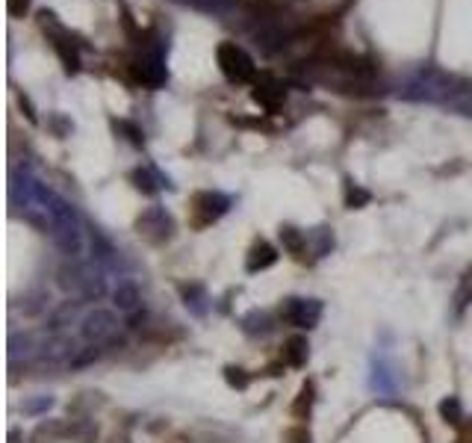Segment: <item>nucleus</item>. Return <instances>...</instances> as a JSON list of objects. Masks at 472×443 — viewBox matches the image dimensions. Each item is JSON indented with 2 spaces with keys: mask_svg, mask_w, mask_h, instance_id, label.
Wrapping results in <instances>:
<instances>
[{
  "mask_svg": "<svg viewBox=\"0 0 472 443\" xmlns=\"http://www.w3.org/2000/svg\"><path fill=\"white\" fill-rule=\"evenodd\" d=\"M57 284L66 293H74L80 299V287H83V261H68L60 266L57 272Z\"/></svg>",
  "mask_w": 472,
  "mask_h": 443,
  "instance_id": "f8f14e48",
  "label": "nucleus"
},
{
  "mask_svg": "<svg viewBox=\"0 0 472 443\" xmlns=\"http://www.w3.org/2000/svg\"><path fill=\"white\" fill-rule=\"evenodd\" d=\"M27 4H30V0H9V9H12V15H18V12H24Z\"/></svg>",
  "mask_w": 472,
  "mask_h": 443,
  "instance_id": "393cba45",
  "label": "nucleus"
},
{
  "mask_svg": "<svg viewBox=\"0 0 472 443\" xmlns=\"http://www.w3.org/2000/svg\"><path fill=\"white\" fill-rule=\"evenodd\" d=\"M44 343H48V337L30 334V331H24V334H18V331H15V334L9 337V364L18 366V364L39 361Z\"/></svg>",
  "mask_w": 472,
  "mask_h": 443,
  "instance_id": "20e7f679",
  "label": "nucleus"
},
{
  "mask_svg": "<svg viewBox=\"0 0 472 443\" xmlns=\"http://www.w3.org/2000/svg\"><path fill=\"white\" fill-rule=\"evenodd\" d=\"M80 308H83V299H68V302H62L57 310L51 313V319H48V328L53 331V334H60V331H66L68 326H74L80 317Z\"/></svg>",
  "mask_w": 472,
  "mask_h": 443,
  "instance_id": "9d476101",
  "label": "nucleus"
},
{
  "mask_svg": "<svg viewBox=\"0 0 472 443\" xmlns=\"http://www.w3.org/2000/svg\"><path fill=\"white\" fill-rule=\"evenodd\" d=\"M180 295H183V304L196 313V317H204L207 313V293L198 284H187V287H180Z\"/></svg>",
  "mask_w": 472,
  "mask_h": 443,
  "instance_id": "2eb2a0df",
  "label": "nucleus"
},
{
  "mask_svg": "<svg viewBox=\"0 0 472 443\" xmlns=\"http://www.w3.org/2000/svg\"><path fill=\"white\" fill-rule=\"evenodd\" d=\"M346 198H348V205H355V201H357V205H364V201H369V196H366V192H355V189H351L348 187V192H346Z\"/></svg>",
  "mask_w": 472,
  "mask_h": 443,
  "instance_id": "b1692460",
  "label": "nucleus"
},
{
  "mask_svg": "<svg viewBox=\"0 0 472 443\" xmlns=\"http://www.w3.org/2000/svg\"><path fill=\"white\" fill-rule=\"evenodd\" d=\"M77 352H80V349H77V343H74L71 337L57 334V337H48V343H44L39 361L42 364H71Z\"/></svg>",
  "mask_w": 472,
  "mask_h": 443,
  "instance_id": "0eeeda50",
  "label": "nucleus"
},
{
  "mask_svg": "<svg viewBox=\"0 0 472 443\" xmlns=\"http://www.w3.org/2000/svg\"><path fill=\"white\" fill-rule=\"evenodd\" d=\"M136 228H139V234L145 239H151V243H163V239L172 237L174 222L163 207H148L145 213L136 219Z\"/></svg>",
  "mask_w": 472,
  "mask_h": 443,
  "instance_id": "39448f33",
  "label": "nucleus"
},
{
  "mask_svg": "<svg viewBox=\"0 0 472 443\" xmlns=\"http://www.w3.org/2000/svg\"><path fill=\"white\" fill-rule=\"evenodd\" d=\"M107 295V278L104 270L89 261H83V287H80V299L83 302H98Z\"/></svg>",
  "mask_w": 472,
  "mask_h": 443,
  "instance_id": "6e6552de",
  "label": "nucleus"
},
{
  "mask_svg": "<svg viewBox=\"0 0 472 443\" xmlns=\"http://www.w3.org/2000/svg\"><path fill=\"white\" fill-rule=\"evenodd\" d=\"M308 358H310L308 337L295 334V337L286 340V346H284V361L286 364H290V366H304V364H308Z\"/></svg>",
  "mask_w": 472,
  "mask_h": 443,
  "instance_id": "ddd939ff",
  "label": "nucleus"
},
{
  "mask_svg": "<svg viewBox=\"0 0 472 443\" xmlns=\"http://www.w3.org/2000/svg\"><path fill=\"white\" fill-rule=\"evenodd\" d=\"M225 378H228L230 387H239V391H243V387H248L245 369H239V366H228V369H225Z\"/></svg>",
  "mask_w": 472,
  "mask_h": 443,
  "instance_id": "4be33fe9",
  "label": "nucleus"
},
{
  "mask_svg": "<svg viewBox=\"0 0 472 443\" xmlns=\"http://www.w3.org/2000/svg\"><path fill=\"white\" fill-rule=\"evenodd\" d=\"M243 326H245V331L248 334H266V331H269L272 326H269V317H266V313H248V317L243 319Z\"/></svg>",
  "mask_w": 472,
  "mask_h": 443,
  "instance_id": "6ab92c4d",
  "label": "nucleus"
},
{
  "mask_svg": "<svg viewBox=\"0 0 472 443\" xmlns=\"http://www.w3.org/2000/svg\"><path fill=\"white\" fill-rule=\"evenodd\" d=\"M48 293H33V295H27V299L21 302V310H24V317H39V313L48 308Z\"/></svg>",
  "mask_w": 472,
  "mask_h": 443,
  "instance_id": "a211bd4d",
  "label": "nucleus"
},
{
  "mask_svg": "<svg viewBox=\"0 0 472 443\" xmlns=\"http://www.w3.org/2000/svg\"><path fill=\"white\" fill-rule=\"evenodd\" d=\"M440 417L449 423V426H460L464 423V411H460V402L455 396H449V399L440 402Z\"/></svg>",
  "mask_w": 472,
  "mask_h": 443,
  "instance_id": "f3484780",
  "label": "nucleus"
},
{
  "mask_svg": "<svg viewBox=\"0 0 472 443\" xmlns=\"http://www.w3.org/2000/svg\"><path fill=\"white\" fill-rule=\"evenodd\" d=\"M277 261V252L266 243V239H260V243L252 246V252H248V261H245V270L248 272H263L269 270V266Z\"/></svg>",
  "mask_w": 472,
  "mask_h": 443,
  "instance_id": "9b49d317",
  "label": "nucleus"
},
{
  "mask_svg": "<svg viewBox=\"0 0 472 443\" xmlns=\"http://www.w3.org/2000/svg\"><path fill=\"white\" fill-rule=\"evenodd\" d=\"M284 443H310V435L304 429H290V431H286Z\"/></svg>",
  "mask_w": 472,
  "mask_h": 443,
  "instance_id": "5701e85b",
  "label": "nucleus"
},
{
  "mask_svg": "<svg viewBox=\"0 0 472 443\" xmlns=\"http://www.w3.org/2000/svg\"><path fill=\"white\" fill-rule=\"evenodd\" d=\"M281 243L292 257H304V252H308V234H301V230L292 225L281 228Z\"/></svg>",
  "mask_w": 472,
  "mask_h": 443,
  "instance_id": "4468645a",
  "label": "nucleus"
},
{
  "mask_svg": "<svg viewBox=\"0 0 472 443\" xmlns=\"http://www.w3.org/2000/svg\"><path fill=\"white\" fill-rule=\"evenodd\" d=\"M98 358H100V346H86V349H80V352L74 355L71 366H89L92 361H98Z\"/></svg>",
  "mask_w": 472,
  "mask_h": 443,
  "instance_id": "412c9836",
  "label": "nucleus"
},
{
  "mask_svg": "<svg viewBox=\"0 0 472 443\" xmlns=\"http://www.w3.org/2000/svg\"><path fill=\"white\" fill-rule=\"evenodd\" d=\"M62 435H68V426L62 420H48V423H39L33 431V443H44V440H57Z\"/></svg>",
  "mask_w": 472,
  "mask_h": 443,
  "instance_id": "dca6fc26",
  "label": "nucleus"
},
{
  "mask_svg": "<svg viewBox=\"0 0 472 443\" xmlns=\"http://www.w3.org/2000/svg\"><path fill=\"white\" fill-rule=\"evenodd\" d=\"M53 408V396H36V399H27L21 405L24 414H48Z\"/></svg>",
  "mask_w": 472,
  "mask_h": 443,
  "instance_id": "aec40b11",
  "label": "nucleus"
},
{
  "mask_svg": "<svg viewBox=\"0 0 472 443\" xmlns=\"http://www.w3.org/2000/svg\"><path fill=\"white\" fill-rule=\"evenodd\" d=\"M113 302L116 308L122 313H136L139 308H142V293H139V287L133 281H118L116 290H113Z\"/></svg>",
  "mask_w": 472,
  "mask_h": 443,
  "instance_id": "1a4fd4ad",
  "label": "nucleus"
},
{
  "mask_svg": "<svg viewBox=\"0 0 472 443\" xmlns=\"http://www.w3.org/2000/svg\"><path fill=\"white\" fill-rule=\"evenodd\" d=\"M281 319L295 328H316L322 319L319 299H286L281 304Z\"/></svg>",
  "mask_w": 472,
  "mask_h": 443,
  "instance_id": "7ed1b4c3",
  "label": "nucleus"
},
{
  "mask_svg": "<svg viewBox=\"0 0 472 443\" xmlns=\"http://www.w3.org/2000/svg\"><path fill=\"white\" fill-rule=\"evenodd\" d=\"M216 57H219V66H221V71H225L228 80H234V83L254 80V62L248 60V53L243 48L225 42V44H219Z\"/></svg>",
  "mask_w": 472,
  "mask_h": 443,
  "instance_id": "f03ea898",
  "label": "nucleus"
},
{
  "mask_svg": "<svg viewBox=\"0 0 472 443\" xmlns=\"http://www.w3.org/2000/svg\"><path fill=\"white\" fill-rule=\"evenodd\" d=\"M116 334H118V317L107 308L89 310L80 319V337L89 346H107L109 340H116Z\"/></svg>",
  "mask_w": 472,
  "mask_h": 443,
  "instance_id": "f257e3e1",
  "label": "nucleus"
},
{
  "mask_svg": "<svg viewBox=\"0 0 472 443\" xmlns=\"http://www.w3.org/2000/svg\"><path fill=\"white\" fill-rule=\"evenodd\" d=\"M230 201L225 196H219V192H196V198H192V210H196V222L198 225H210V222H216L221 213L228 210Z\"/></svg>",
  "mask_w": 472,
  "mask_h": 443,
  "instance_id": "423d86ee",
  "label": "nucleus"
}]
</instances>
